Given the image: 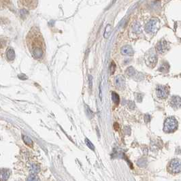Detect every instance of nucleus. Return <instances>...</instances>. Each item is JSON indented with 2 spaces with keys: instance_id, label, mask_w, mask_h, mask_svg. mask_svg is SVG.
<instances>
[{
  "instance_id": "a878e982",
  "label": "nucleus",
  "mask_w": 181,
  "mask_h": 181,
  "mask_svg": "<svg viewBox=\"0 0 181 181\" xmlns=\"http://www.w3.org/2000/svg\"><path fill=\"white\" fill-rule=\"evenodd\" d=\"M89 85H90V88H91L92 86V77L91 76H89Z\"/></svg>"
},
{
  "instance_id": "5701e85b",
  "label": "nucleus",
  "mask_w": 181,
  "mask_h": 181,
  "mask_svg": "<svg viewBox=\"0 0 181 181\" xmlns=\"http://www.w3.org/2000/svg\"><path fill=\"white\" fill-rule=\"evenodd\" d=\"M128 106L130 108L131 110L134 109V108H135V103L133 102H131V101H129V103H128Z\"/></svg>"
},
{
  "instance_id": "1a4fd4ad",
  "label": "nucleus",
  "mask_w": 181,
  "mask_h": 181,
  "mask_svg": "<svg viewBox=\"0 0 181 181\" xmlns=\"http://www.w3.org/2000/svg\"><path fill=\"white\" fill-rule=\"evenodd\" d=\"M121 53L124 55L131 56L133 55V51L132 48L129 46H125L121 48Z\"/></svg>"
},
{
  "instance_id": "7ed1b4c3",
  "label": "nucleus",
  "mask_w": 181,
  "mask_h": 181,
  "mask_svg": "<svg viewBox=\"0 0 181 181\" xmlns=\"http://www.w3.org/2000/svg\"><path fill=\"white\" fill-rule=\"evenodd\" d=\"M169 170L174 173L181 172V161L178 159H174L169 164Z\"/></svg>"
},
{
  "instance_id": "f257e3e1",
  "label": "nucleus",
  "mask_w": 181,
  "mask_h": 181,
  "mask_svg": "<svg viewBox=\"0 0 181 181\" xmlns=\"http://www.w3.org/2000/svg\"><path fill=\"white\" fill-rule=\"evenodd\" d=\"M27 44L32 56L40 59L44 55V42L38 29L32 28L27 36Z\"/></svg>"
},
{
  "instance_id": "f8f14e48",
  "label": "nucleus",
  "mask_w": 181,
  "mask_h": 181,
  "mask_svg": "<svg viewBox=\"0 0 181 181\" xmlns=\"http://www.w3.org/2000/svg\"><path fill=\"white\" fill-rule=\"evenodd\" d=\"M6 56H7V58L10 61H12V60L14 59V58H15V52H14V50L12 48H9L7 52H6Z\"/></svg>"
},
{
  "instance_id": "4be33fe9",
  "label": "nucleus",
  "mask_w": 181,
  "mask_h": 181,
  "mask_svg": "<svg viewBox=\"0 0 181 181\" xmlns=\"http://www.w3.org/2000/svg\"><path fill=\"white\" fill-rule=\"evenodd\" d=\"M86 112H87V114H89H89L88 115V116H89V117L90 116V118H92L93 116V113L91 112V109L89 108L88 106H86Z\"/></svg>"
},
{
  "instance_id": "6e6552de",
  "label": "nucleus",
  "mask_w": 181,
  "mask_h": 181,
  "mask_svg": "<svg viewBox=\"0 0 181 181\" xmlns=\"http://www.w3.org/2000/svg\"><path fill=\"white\" fill-rule=\"evenodd\" d=\"M171 106L176 108H180L181 106V99L178 96H173L170 99Z\"/></svg>"
},
{
  "instance_id": "423d86ee",
  "label": "nucleus",
  "mask_w": 181,
  "mask_h": 181,
  "mask_svg": "<svg viewBox=\"0 0 181 181\" xmlns=\"http://www.w3.org/2000/svg\"><path fill=\"white\" fill-rule=\"evenodd\" d=\"M114 82H115V85L116 87L119 90H121V89H124L125 86V78L122 75L116 76L114 80Z\"/></svg>"
},
{
  "instance_id": "39448f33",
  "label": "nucleus",
  "mask_w": 181,
  "mask_h": 181,
  "mask_svg": "<svg viewBox=\"0 0 181 181\" xmlns=\"http://www.w3.org/2000/svg\"><path fill=\"white\" fill-rule=\"evenodd\" d=\"M145 61L148 66L153 68L154 66H155L157 62V57L156 54L150 53L148 56H147L145 59Z\"/></svg>"
},
{
  "instance_id": "9d476101",
  "label": "nucleus",
  "mask_w": 181,
  "mask_h": 181,
  "mask_svg": "<svg viewBox=\"0 0 181 181\" xmlns=\"http://www.w3.org/2000/svg\"><path fill=\"white\" fill-rule=\"evenodd\" d=\"M10 172L6 170L0 171V181H6L10 176Z\"/></svg>"
},
{
  "instance_id": "393cba45",
  "label": "nucleus",
  "mask_w": 181,
  "mask_h": 181,
  "mask_svg": "<svg viewBox=\"0 0 181 181\" xmlns=\"http://www.w3.org/2000/svg\"><path fill=\"white\" fill-rule=\"evenodd\" d=\"M142 97H143V95H142V94H138V95H137V99H138V101H139V102H142Z\"/></svg>"
},
{
  "instance_id": "a211bd4d",
  "label": "nucleus",
  "mask_w": 181,
  "mask_h": 181,
  "mask_svg": "<svg viewBox=\"0 0 181 181\" xmlns=\"http://www.w3.org/2000/svg\"><path fill=\"white\" fill-rule=\"evenodd\" d=\"M85 142H86V146L89 147L90 149H91L92 150H95V147H94V145L93 144L92 142H91L90 140H88L87 138H86Z\"/></svg>"
},
{
  "instance_id": "f03ea898",
  "label": "nucleus",
  "mask_w": 181,
  "mask_h": 181,
  "mask_svg": "<svg viewBox=\"0 0 181 181\" xmlns=\"http://www.w3.org/2000/svg\"><path fill=\"white\" fill-rule=\"evenodd\" d=\"M177 120L173 116L168 117L167 119L165 121V123H164V131L167 133L172 132L177 129Z\"/></svg>"
},
{
  "instance_id": "b1692460",
  "label": "nucleus",
  "mask_w": 181,
  "mask_h": 181,
  "mask_svg": "<svg viewBox=\"0 0 181 181\" xmlns=\"http://www.w3.org/2000/svg\"><path fill=\"white\" fill-rule=\"evenodd\" d=\"M150 115H148V114H146L145 116H144V121H145V122H146V123H148V122L150 121Z\"/></svg>"
},
{
  "instance_id": "dca6fc26",
  "label": "nucleus",
  "mask_w": 181,
  "mask_h": 181,
  "mask_svg": "<svg viewBox=\"0 0 181 181\" xmlns=\"http://www.w3.org/2000/svg\"><path fill=\"white\" fill-rule=\"evenodd\" d=\"M40 168L38 165H31V170H30L31 174H38V172H40Z\"/></svg>"
},
{
  "instance_id": "412c9836",
  "label": "nucleus",
  "mask_w": 181,
  "mask_h": 181,
  "mask_svg": "<svg viewBox=\"0 0 181 181\" xmlns=\"http://www.w3.org/2000/svg\"><path fill=\"white\" fill-rule=\"evenodd\" d=\"M115 69H116V65L115 63H114V61L112 62L111 63V65H110V72H111V74H113L114 72H115Z\"/></svg>"
},
{
  "instance_id": "4468645a",
  "label": "nucleus",
  "mask_w": 181,
  "mask_h": 181,
  "mask_svg": "<svg viewBox=\"0 0 181 181\" xmlns=\"http://www.w3.org/2000/svg\"><path fill=\"white\" fill-rule=\"evenodd\" d=\"M169 68H170V65L167 63H163L161 66L160 67V68L159 69V70L161 72H164V73H167L169 70Z\"/></svg>"
},
{
  "instance_id": "aec40b11",
  "label": "nucleus",
  "mask_w": 181,
  "mask_h": 181,
  "mask_svg": "<svg viewBox=\"0 0 181 181\" xmlns=\"http://www.w3.org/2000/svg\"><path fill=\"white\" fill-rule=\"evenodd\" d=\"M27 180L28 181H38L39 178H38V176H35V174H31V175H30V176L28 178Z\"/></svg>"
},
{
  "instance_id": "0eeeda50",
  "label": "nucleus",
  "mask_w": 181,
  "mask_h": 181,
  "mask_svg": "<svg viewBox=\"0 0 181 181\" xmlns=\"http://www.w3.org/2000/svg\"><path fill=\"white\" fill-rule=\"evenodd\" d=\"M21 1V4L25 7L32 9L36 7L38 3V0H20Z\"/></svg>"
},
{
  "instance_id": "2eb2a0df",
  "label": "nucleus",
  "mask_w": 181,
  "mask_h": 181,
  "mask_svg": "<svg viewBox=\"0 0 181 181\" xmlns=\"http://www.w3.org/2000/svg\"><path fill=\"white\" fill-rule=\"evenodd\" d=\"M112 101L116 103V105H118L119 104V103L120 101V98H119V95L115 92H112Z\"/></svg>"
},
{
  "instance_id": "9b49d317",
  "label": "nucleus",
  "mask_w": 181,
  "mask_h": 181,
  "mask_svg": "<svg viewBox=\"0 0 181 181\" xmlns=\"http://www.w3.org/2000/svg\"><path fill=\"white\" fill-rule=\"evenodd\" d=\"M157 49L159 52H164L166 51V44L165 42H161L157 46Z\"/></svg>"
},
{
  "instance_id": "6ab92c4d",
  "label": "nucleus",
  "mask_w": 181,
  "mask_h": 181,
  "mask_svg": "<svg viewBox=\"0 0 181 181\" xmlns=\"http://www.w3.org/2000/svg\"><path fill=\"white\" fill-rule=\"evenodd\" d=\"M110 32H111V27H110V25H108V26H107V27H106V31H105L104 37L106 38H108L110 34Z\"/></svg>"
},
{
  "instance_id": "20e7f679",
  "label": "nucleus",
  "mask_w": 181,
  "mask_h": 181,
  "mask_svg": "<svg viewBox=\"0 0 181 181\" xmlns=\"http://www.w3.org/2000/svg\"><path fill=\"white\" fill-rule=\"evenodd\" d=\"M156 94L158 97L161 99H165L168 95V89L165 86L159 85L156 89Z\"/></svg>"
},
{
  "instance_id": "ddd939ff",
  "label": "nucleus",
  "mask_w": 181,
  "mask_h": 181,
  "mask_svg": "<svg viewBox=\"0 0 181 181\" xmlns=\"http://www.w3.org/2000/svg\"><path fill=\"white\" fill-rule=\"evenodd\" d=\"M126 74L128 76L132 77V76H134L136 74V70L133 67H129L126 69Z\"/></svg>"
},
{
  "instance_id": "f3484780",
  "label": "nucleus",
  "mask_w": 181,
  "mask_h": 181,
  "mask_svg": "<svg viewBox=\"0 0 181 181\" xmlns=\"http://www.w3.org/2000/svg\"><path fill=\"white\" fill-rule=\"evenodd\" d=\"M23 141H24L25 143L27 145L29 146V147H32L33 146V141L31 140V138H29L27 136H23Z\"/></svg>"
}]
</instances>
